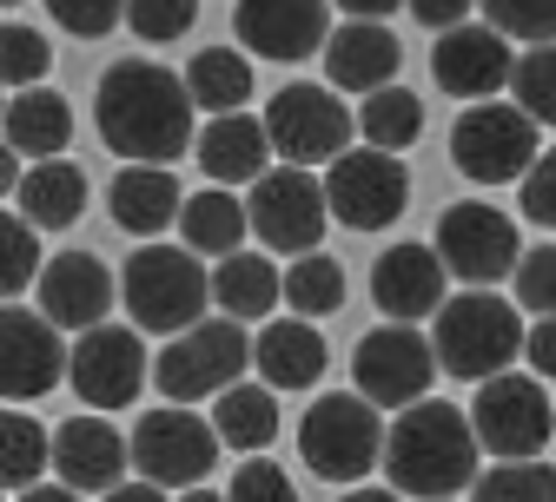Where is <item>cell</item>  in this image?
I'll return each instance as SVG.
<instances>
[{
  "instance_id": "603a6c76",
  "label": "cell",
  "mask_w": 556,
  "mask_h": 502,
  "mask_svg": "<svg viewBox=\"0 0 556 502\" xmlns=\"http://www.w3.org/2000/svg\"><path fill=\"white\" fill-rule=\"evenodd\" d=\"M397 40H391V27L384 21H344L338 34H331V47H325V80L338 87V93H384V87H397Z\"/></svg>"
},
{
  "instance_id": "f1b7e54d",
  "label": "cell",
  "mask_w": 556,
  "mask_h": 502,
  "mask_svg": "<svg viewBox=\"0 0 556 502\" xmlns=\"http://www.w3.org/2000/svg\"><path fill=\"white\" fill-rule=\"evenodd\" d=\"M245 226H252L245 198H232L226 185H213V192H192V198H186L179 239H186V252H199V258H232V252H245Z\"/></svg>"
},
{
  "instance_id": "277c9868",
  "label": "cell",
  "mask_w": 556,
  "mask_h": 502,
  "mask_svg": "<svg viewBox=\"0 0 556 502\" xmlns=\"http://www.w3.org/2000/svg\"><path fill=\"white\" fill-rule=\"evenodd\" d=\"M119 298L132 311L139 331H192L205 324V305H213V271L192 265L186 245H139L119 271Z\"/></svg>"
},
{
  "instance_id": "30bf717a",
  "label": "cell",
  "mask_w": 556,
  "mask_h": 502,
  "mask_svg": "<svg viewBox=\"0 0 556 502\" xmlns=\"http://www.w3.org/2000/svg\"><path fill=\"white\" fill-rule=\"evenodd\" d=\"M431 245H438L444 271L464 278L470 292H491V284L517 278V265H523V239H517V226H510V211L483 205V198L444 205V219H438V239H431Z\"/></svg>"
},
{
  "instance_id": "4fadbf2b",
  "label": "cell",
  "mask_w": 556,
  "mask_h": 502,
  "mask_svg": "<svg viewBox=\"0 0 556 502\" xmlns=\"http://www.w3.org/2000/svg\"><path fill=\"white\" fill-rule=\"evenodd\" d=\"M265 132H271V153L286 159V166L344 159V153H352V106H338V87L292 80V87L271 93Z\"/></svg>"
},
{
  "instance_id": "9c48e42d",
  "label": "cell",
  "mask_w": 556,
  "mask_h": 502,
  "mask_svg": "<svg viewBox=\"0 0 556 502\" xmlns=\"http://www.w3.org/2000/svg\"><path fill=\"white\" fill-rule=\"evenodd\" d=\"M219 450L226 443H219L213 416H199L192 403H160V410L139 416V429H132V463H139V476L160 482V489H179V495L213 476Z\"/></svg>"
},
{
  "instance_id": "816d5d0a",
  "label": "cell",
  "mask_w": 556,
  "mask_h": 502,
  "mask_svg": "<svg viewBox=\"0 0 556 502\" xmlns=\"http://www.w3.org/2000/svg\"><path fill=\"white\" fill-rule=\"evenodd\" d=\"M179 502H226V489H205V482H199V489H186Z\"/></svg>"
},
{
  "instance_id": "ee69618b",
  "label": "cell",
  "mask_w": 556,
  "mask_h": 502,
  "mask_svg": "<svg viewBox=\"0 0 556 502\" xmlns=\"http://www.w3.org/2000/svg\"><path fill=\"white\" fill-rule=\"evenodd\" d=\"M523 219H536V226H549L556 232V146H543V159L523 172Z\"/></svg>"
},
{
  "instance_id": "ab89813d",
  "label": "cell",
  "mask_w": 556,
  "mask_h": 502,
  "mask_svg": "<svg viewBox=\"0 0 556 502\" xmlns=\"http://www.w3.org/2000/svg\"><path fill=\"white\" fill-rule=\"evenodd\" d=\"M517 311H536V318H556V245H536L523 252L517 265Z\"/></svg>"
},
{
  "instance_id": "681fc988",
  "label": "cell",
  "mask_w": 556,
  "mask_h": 502,
  "mask_svg": "<svg viewBox=\"0 0 556 502\" xmlns=\"http://www.w3.org/2000/svg\"><path fill=\"white\" fill-rule=\"evenodd\" d=\"M14 502H80L66 482H40V489H27V495H14Z\"/></svg>"
},
{
  "instance_id": "83f0119b",
  "label": "cell",
  "mask_w": 556,
  "mask_h": 502,
  "mask_svg": "<svg viewBox=\"0 0 556 502\" xmlns=\"http://www.w3.org/2000/svg\"><path fill=\"white\" fill-rule=\"evenodd\" d=\"M213 305L226 318H271L286 305V271L265 252H232V258L213 265Z\"/></svg>"
},
{
  "instance_id": "b9f144b4",
  "label": "cell",
  "mask_w": 556,
  "mask_h": 502,
  "mask_svg": "<svg viewBox=\"0 0 556 502\" xmlns=\"http://www.w3.org/2000/svg\"><path fill=\"white\" fill-rule=\"evenodd\" d=\"M47 14L66 27V34H80V40H100L126 21V0H47Z\"/></svg>"
},
{
  "instance_id": "f35d334b",
  "label": "cell",
  "mask_w": 556,
  "mask_h": 502,
  "mask_svg": "<svg viewBox=\"0 0 556 502\" xmlns=\"http://www.w3.org/2000/svg\"><path fill=\"white\" fill-rule=\"evenodd\" d=\"M517 106L536 119V126H556V47H530L517 60V80H510Z\"/></svg>"
},
{
  "instance_id": "cb8c5ba5",
  "label": "cell",
  "mask_w": 556,
  "mask_h": 502,
  "mask_svg": "<svg viewBox=\"0 0 556 502\" xmlns=\"http://www.w3.org/2000/svg\"><path fill=\"white\" fill-rule=\"evenodd\" d=\"M325 364H331V350H325L318 324H305V318H271L252 337V371L271 390H312L325 377Z\"/></svg>"
},
{
  "instance_id": "4316f807",
  "label": "cell",
  "mask_w": 556,
  "mask_h": 502,
  "mask_svg": "<svg viewBox=\"0 0 556 502\" xmlns=\"http://www.w3.org/2000/svg\"><path fill=\"white\" fill-rule=\"evenodd\" d=\"M14 211L34 219L40 232H66L87 211V172L74 159H34V172L14 192Z\"/></svg>"
},
{
  "instance_id": "e575fe53",
  "label": "cell",
  "mask_w": 556,
  "mask_h": 502,
  "mask_svg": "<svg viewBox=\"0 0 556 502\" xmlns=\"http://www.w3.org/2000/svg\"><path fill=\"white\" fill-rule=\"evenodd\" d=\"M470 502H556V463H491L470 482Z\"/></svg>"
},
{
  "instance_id": "f546056e",
  "label": "cell",
  "mask_w": 556,
  "mask_h": 502,
  "mask_svg": "<svg viewBox=\"0 0 556 502\" xmlns=\"http://www.w3.org/2000/svg\"><path fill=\"white\" fill-rule=\"evenodd\" d=\"M213 429H219V443L226 450H271L278 437V390L271 384H232L226 397H213Z\"/></svg>"
},
{
  "instance_id": "52a82bcc",
  "label": "cell",
  "mask_w": 556,
  "mask_h": 502,
  "mask_svg": "<svg viewBox=\"0 0 556 502\" xmlns=\"http://www.w3.org/2000/svg\"><path fill=\"white\" fill-rule=\"evenodd\" d=\"M470 423H477L483 456H497V463H536L549 450V437H556L549 390H543V377H523V371H504L491 384H477Z\"/></svg>"
},
{
  "instance_id": "5bb4252c",
  "label": "cell",
  "mask_w": 556,
  "mask_h": 502,
  "mask_svg": "<svg viewBox=\"0 0 556 502\" xmlns=\"http://www.w3.org/2000/svg\"><path fill=\"white\" fill-rule=\"evenodd\" d=\"M325 198H331V219L352 226V232H384L397 211L410 205V172L397 153L378 146H352L344 159L325 166Z\"/></svg>"
},
{
  "instance_id": "d590c367",
  "label": "cell",
  "mask_w": 556,
  "mask_h": 502,
  "mask_svg": "<svg viewBox=\"0 0 556 502\" xmlns=\"http://www.w3.org/2000/svg\"><path fill=\"white\" fill-rule=\"evenodd\" d=\"M40 271H47V258H40V226L21 219V211H8V219H0V292L21 298L27 284H40Z\"/></svg>"
},
{
  "instance_id": "8992f818",
  "label": "cell",
  "mask_w": 556,
  "mask_h": 502,
  "mask_svg": "<svg viewBox=\"0 0 556 502\" xmlns=\"http://www.w3.org/2000/svg\"><path fill=\"white\" fill-rule=\"evenodd\" d=\"M245 364H252V337L245 324L232 318H205L192 331H179L160 364H153V384L166 403H199V397H226L232 384H245Z\"/></svg>"
},
{
  "instance_id": "7a4b0ae2",
  "label": "cell",
  "mask_w": 556,
  "mask_h": 502,
  "mask_svg": "<svg viewBox=\"0 0 556 502\" xmlns=\"http://www.w3.org/2000/svg\"><path fill=\"white\" fill-rule=\"evenodd\" d=\"M483 443H477V423L470 410L457 403H410L397 423H391V443H384V476L397 495H417V502H457V489H470L483 469H477Z\"/></svg>"
},
{
  "instance_id": "ffe728a7",
  "label": "cell",
  "mask_w": 556,
  "mask_h": 502,
  "mask_svg": "<svg viewBox=\"0 0 556 502\" xmlns=\"http://www.w3.org/2000/svg\"><path fill=\"white\" fill-rule=\"evenodd\" d=\"M126 463H132V437H119L100 416H74L53 429V476L74 495H113L126 482Z\"/></svg>"
},
{
  "instance_id": "c3c4849f",
  "label": "cell",
  "mask_w": 556,
  "mask_h": 502,
  "mask_svg": "<svg viewBox=\"0 0 556 502\" xmlns=\"http://www.w3.org/2000/svg\"><path fill=\"white\" fill-rule=\"evenodd\" d=\"M100 502H166V489H160V482H119V489L100 495Z\"/></svg>"
},
{
  "instance_id": "f907efd6",
  "label": "cell",
  "mask_w": 556,
  "mask_h": 502,
  "mask_svg": "<svg viewBox=\"0 0 556 502\" xmlns=\"http://www.w3.org/2000/svg\"><path fill=\"white\" fill-rule=\"evenodd\" d=\"M338 502H404L397 489H371V482H358V489H344Z\"/></svg>"
},
{
  "instance_id": "5b68a950",
  "label": "cell",
  "mask_w": 556,
  "mask_h": 502,
  "mask_svg": "<svg viewBox=\"0 0 556 502\" xmlns=\"http://www.w3.org/2000/svg\"><path fill=\"white\" fill-rule=\"evenodd\" d=\"M523 318L510 311V298L497 292H457L438 318H431V344H438V364L470 377V384H491L510 371V357H523Z\"/></svg>"
},
{
  "instance_id": "d6986e66",
  "label": "cell",
  "mask_w": 556,
  "mask_h": 502,
  "mask_svg": "<svg viewBox=\"0 0 556 502\" xmlns=\"http://www.w3.org/2000/svg\"><path fill=\"white\" fill-rule=\"evenodd\" d=\"M232 27L258 60H305L331 47V0H239Z\"/></svg>"
},
{
  "instance_id": "2e32d148",
  "label": "cell",
  "mask_w": 556,
  "mask_h": 502,
  "mask_svg": "<svg viewBox=\"0 0 556 502\" xmlns=\"http://www.w3.org/2000/svg\"><path fill=\"white\" fill-rule=\"evenodd\" d=\"M517 60L523 53H510V40L491 21H464V27L438 34V47H431V80L451 100H497L517 80Z\"/></svg>"
},
{
  "instance_id": "7c38bea8",
  "label": "cell",
  "mask_w": 556,
  "mask_h": 502,
  "mask_svg": "<svg viewBox=\"0 0 556 502\" xmlns=\"http://www.w3.org/2000/svg\"><path fill=\"white\" fill-rule=\"evenodd\" d=\"M438 344L417 331V324H378L358 337V357H352V384L358 397H371L378 410H410L431 397V377H438Z\"/></svg>"
},
{
  "instance_id": "3957f363",
  "label": "cell",
  "mask_w": 556,
  "mask_h": 502,
  "mask_svg": "<svg viewBox=\"0 0 556 502\" xmlns=\"http://www.w3.org/2000/svg\"><path fill=\"white\" fill-rule=\"evenodd\" d=\"M384 443H391V423H384L378 403L358 397V390L318 397V403L305 410V423H299V456H305V469L325 476V482H352V489H358V482L384 463Z\"/></svg>"
},
{
  "instance_id": "8d00e7d4",
  "label": "cell",
  "mask_w": 556,
  "mask_h": 502,
  "mask_svg": "<svg viewBox=\"0 0 556 502\" xmlns=\"http://www.w3.org/2000/svg\"><path fill=\"white\" fill-rule=\"evenodd\" d=\"M483 21L504 40H530V47H556V0H477Z\"/></svg>"
},
{
  "instance_id": "8fae6325",
  "label": "cell",
  "mask_w": 556,
  "mask_h": 502,
  "mask_svg": "<svg viewBox=\"0 0 556 502\" xmlns=\"http://www.w3.org/2000/svg\"><path fill=\"white\" fill-rule=\"evenodd\" d=\"M245 211H252L258 245H265V252H286V258L318 252V239H325V226H331V198H325V179H318L312 166H271V172L252 185Z\"/></svg>"
},
{
  "instance_id": "e0dca14e",
  "label": "cell",
  "mask_w": 556,
  "mask_h": 502,
  "mask_svg": "<svg viewBox=\"0 0 556 502\" xmlns=\"http://www.w3.org/2000/svg\"><path fill=\"white\" fill-rule=\"evenodd\" d=\"M147 377H153V364H147V344H139V331L100 324V331L74 337V377H66V384L80 390L87 410H126Z\"/></svg>"
},
{
  "instance_id": "4dcf8cb0",
  "label": "cell",
  "mask_w": 556,
  "mask_h": 502,
  "mask_svg": "<svg viewBox=\"0 0 556 502\" xmlns=\"http://www.w3.org/2000/svg\"><path fill=\"white\" fill-rule=\"evenodd\" d=\"M186 87H192V106L199 113H213V119L219 113H239L252 100V60L232 53V47H205L186 66Z\"/></svg>"
},
{
  "instance_id": "f5cc1de1",
  "label": "cell",
  "mask_w": 556,
  "mask_h": 502,
  "mask_svg": "<svg viewBox=\"0 0 556 502\" xmlns=\"http://www.w3.org/2000/svg\"><path fill=\"white\" fill-rule=\"evenodd\" d=\"M8 8H27V0H8Z\"/></svg>"
},
{
  "instance_id": "7dc6e473",
  "label": "cell",
  "mask_w": 556,
  "mask_h": 502,
  "mask_svg": "<svg viewBox=\"0 0 556 502\" xmlns=\"http://www.w3.org/2000/svg\"><path fill=\"white\" fill-rule=\"evenodd\" d=\"M331 8H344V21H384V14L404 8V0H331Z\"/></svg>"
},
{
  "instance_id": "836d02e7",
  "label": "cell",
  "mask_w": 556,
  "mask_h": 502,
  "mask_svg": "<svg viewBox=\"0 0 556 502\" xmlns=\"http://www.w3.org/2000/svg\"><path fill=\"white\" fill-rule=\"evenodd\" d=\"M286 305H292L299 318H325V311H338V305H344V271H338V258L305 252L299 265H286Z\"/></svg>"
},
{
  "instance_id": "44dd1931",
  "label": "cell",
  "mask_w": 556,
  "mask_h": 502,
  "mask_svg": "<svg viewBox=\"0 0 556 502\" xmlns=\"http://www.w3.org/2000/svg\"><path fill=\"white\" fill-rule=\"evenodd\" d=\"M444 258L438 245H391L378 265H371V305L391 318V324H410V318H438L451 298H444Z\"/></svg>"
},
{
  "instance_id": "9a60e30c",
  "label": "cell",
  "mask_w": 556,
  "mask_h": 502,
  "mask_svg": "<svg viewBox=\"0 0 556 502\" xmlns=\"http://www.w3.org/2000/svg\"><path fill=\"white\" fill-rule=\"evenodd\" d=\"M60 377H74V344L60 337L53 318H34L27 305H8L0 311V390L8 403H34L47 397Z\"/></svg>"
},
{
  "instance_id": "1f68e13d",
  "label": "cell",
  "mask_w": 556,
  "mask_h": 502,
  "mask_svg": "<svg viewBox=\"0 0 556 502\" xmlns=\"http://www.w3.org/2000/svg\"><path fill=\"white\" fill-rule=\"evenodd\" d=\"M47 469H53V437L27 410H8V416H0V482H8V495L40 489Z\"/></svg>"
},
{
  "instance_id": "d4e9b609",
  "label": "cell",
  "mask_w": 556,
  "mask_h": 502,
  "mask_svg": "<svg viewBox=\"0 0 556 502\" xmlns=\"http://www.w3.org/2000/svg\"><path fill=\"white\" fill-rule=\"evenodd\" d=\"M106 211L126 239H160L166 226L186 219V192H179L173 166H126L106 185Z\"/></svg>"
},
{
  "instance_id": "bcb514c9",
  "label": "cell",
  "mask_w": 556,
  "mask_h": 502,
  "mask_svg": "<svg viewBox=\"0 0 556 502\" xmlns=\"http://www.w3.org/2000/svg\"><path fill=\"white\" fill-rule=\"evenodd\" d=\"M470 8H477V0H410V14L425 21L431 34H451V27H464V21H470Z\"/></svg>"
},
{
  "instance_id": "7bdbcfd3",
  "label": "cell",
  "mask_w": 556,
  "mask_h": 502,
  "mask_svg": "<svg viewBox=\"0 0 556 502\" xmlns=\"http://www.w3.org/2000/svg\"><path fill=\"white\" fill-rule=\"evenodd\" d=\"M226 502H299V489H292V476L278 469V463L252 456V463L226 482Z\"/></svg>"
},
{
  "instance_id": "60d3db41",
  "label": "cell",
  "mask_w": 556,
  "mask_h": 502,
  "mask_svg": "<svg viewBox=\"0 0 556 502\" xmlns=\"http://www.w3.org/2000/svg\"><path fill=\"white\" fill-rule=\"evenodd\" d=\"M199 21V0H126V27L139 40H179Z\"/></svg>"
},
{
  "instance_id": "d6a6232c",
  "label": "cell",
  "mask_w": 556,
  "mask_h": 502,
  "mask_svg": "<svg viewBox=\"0 0 556 502\" xmlns=\"http://www.w3.org/2000/svg\"><path fill=\"white\" fill-rule=\"evenodd\" d=\"M358 132H365V146L378 153H404L425 139V100H417L410 87H384L358 106Z\"/></svg>"
},
{
  "instance_id": "484cf974",
  "label": "cell",
  "mask_w": 556,
  "mask_h": 502,
  "mask_svg": "<svg viewBox=\"0 0 556 502\" xmlns=\"http://www.w3.org/2000/svg\"><path fill=\"white\" fill-rule=\"evenodd\" d=\"M66 139H74V106L53 87H27L8 100V153L21 159H60Z\"/></svg>"
},
{
  "instance_id": "ba28073f",
  "label": "cell",
  "mask_w": 556,
  "mask_h": 502,
  "mask_svg": "<svg viewBox=\"0 0 556 502\" xmlns=\"http://www.w3.org/2000/svg\"><path fill=\"white\" fill-rule=\"evenodd\" d=\"M451 159H457V172L477 179V185H510V179H523V172L543 159L536 119H530L523 106H504V100H477V106H464L457 126H451Z\"/></svg>"
},
{
  "instance_id": "f6af8a7d",
  "label": "cell",
  "mask_w": 556,
  "mask_h": 502,
  "mask_svg": "<svg viewBox=\"0 0 556 502\" xmlns=\"http://www.w3.org/2000/svg\"><path fill=\"white\" fill-rule=\"evenodd\" d=\"M523 364H530V377H556V318H536V324H530Z\"/></svg>"
},
{
  "instance_id": "ac0fdd59",
  "label": "cell",
  "mask_w": 556,
  "mask_h": 502,
  "mask_svg": "<svg viewBox=\"0 0 556 502\" xmlns=\"http://www.w3.org/2000/svg\"><path fill=\"white\" fill-rule=\"evenodd\" d=\"M113 305H119V278H113L106 258H93V252L47 258V271H40V318H53L60 331L87 337V331H100L113 318Z\"/></svg>"
},
{
  "instance_id": "74e56055",
  "label": "cell",
  "mask_w": 556,
  "mask_h": 502,
  "mask_svg": "<svg viewBox=\"0 0 556 502\" xmlns=\"http://www.w3.org/2000/svg\"><path fill=\"white\" fill-rule=\"evenodd\" d=\"M47 66H53L47 34H34L27 21H8V34H0V74H8V87H14V93L40 87V80H47Z\"/></svg>"
},
{
  "instance_id": "6da1fadb",
  "label": "cell",
  "mask_w": 556,
  "mask_h": 502,
  "mask_svg": "<svg viewBox=\"0 0 556 502\" xmlns=\"http://www.w3.org/2000/svg\"><path fill=\"white\" fill-rule=\"evenodd\" d=\"M93 126L100 139L132 159V166H166L179 159L192 139V87L160 60H119L106 66V80L93 93Z\"/></svg>"
},
{
  "instance_id": "7402d4cb",
  "label": "cell",
  "mask_w": 556,
  "mask_h": 502,
  "mask_svg": "<svg viewBox=\"0 0 556 502\" xmlns=\"http://www.w3.org/2000/svg\"><path fill=\"white\" fill-rule=\"evenodd\" d=\"M192 159H199V172L213 179V185H258L278 153H271L265 119H252V113H219V119L199 126Z\"/></svg>"
}]
</instances>
